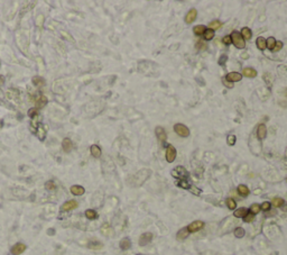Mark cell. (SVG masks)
Listing matches in <instances>:
<instances>
[{
  "instance_id": "obj_8",
  "label": "cell",
  "mask_w": 287,
  "mask_h": 255,
  "mask_svg": "<svg viewBox=\"0 0 287 255\" xmlns=\"http://www.w3.org/2000/svg\"><path fill=\"white\" fill-rule=\"evenodd\" d=\"M78 202L75 201V200H69V201L64 202V204L62 205V207H61V210L62 211H70V210H73L75 209V208H78Z\"/></svg>"
},
{
  "instance_id": "obj_2",
  "label": "cell",
  "mask_w": 287,
  "mask_h": 255,
  "mask_svg": "<svg viewBox=\"0 0 287 255\" xmlns=\"http://www.w3.org/2000/svg\"><path fill=\"white\" fill-rule=\"evenodd\" d=\"M174 130L178 136L181 137H187L190 135V129L183 125V124H175L174 125Z\"/></svg>"
},
{
  "instance_id": "obj_22",
  "label": "cell",
  "mask_w": 287,
  "mask_h": 255,
  "mask_svg": "<svg viewBox=\"0 0 287 255\" xmlns=\"http://www.w3.org/2000/svg\"><path fill=\"white\" fill-rule=\"evenodd\" d=\"M256 45H257V47L260 51H264V50L266 49V40L265 37H261V36H259V37L256 40Z\"/></svg>"
},
{
  "instance_id": "obj_49",
  "label": "cell",
  "mask_w": 287,
  "mask_h": 255,
  "mask_svg": "<svg viewBox=\"0 0 287 255\" xmlns=\"http://www.w3.org/2000/svg\"><path fill=\"white\" fill-rule=\"evenodd\" d=\"M284 205H285V204H284ZM283 210H284V211H287V205H285V207L283 208Z\"/></svg>"
},
{
  "instance_id": "obj_42",
  "label": "cell",
  "mask_w": 287,
  "mask_h": 255,
  "mask_svg": "<svg viewBox=\"0 0 287 255\" xmlns=\"http://www.w3.org/2000/svg\"><path fill=\"white\" fill-rule=\"evenodd\" d=\"M270 206H271V204H270V202H268V201H265V202H263V204H261V206H260V209H263L264 211H268V210L270 209Z\"/></svg>"
},
{
  "instance_id": "obj_19",
  "label": "cell",
  "mask_w": 287,
  "mask_h": 255,
  "mask_svg": "<svg viewBox=\"0 0 287 255\" xmlns=\"http://www.w3.org/2000/svg\"><path fill=\"white\" fill-rule=\"evenodd\" d=\"M240 34H241L242 38H243L244 40H248L252 37V33H251V30H250V28H248V27H243L241 29V32H240Z\"/></svg>"
},
{
  "instance_id": "obj_12",
  "label": "cell",
  "mask_w": 287,
  "mask_h": 255,
  "mask_svg": "<svg viewBox=\"0 0 287 255\" xmlns=\"http://www.w3.org/2000/svg\"><path fill=\"white\" fill-rule=\"evenodd\" d=\"M196 16H197V11H196V9L192 8L188 10V13H186L185 16V23L186 24H192V23L194 22L196 19Z\"/></svg>"
},
{
  "instance_id": "obj_40",
  "label": "cell",
  "mask_w": 287,
  "mask_h": 255,
  "mask_svg": "<svg viewBox=\"0 0 287 255\" xmlns=\"http://www.w3.org/2000/svg\"><path fill=\"white\" fill-rule=\"evenodd\" d=\"M45 189H46V190H49V191L54 190V189H55V182H54V181H52V180L47 181V182L45 183Z\"/></svg>"
},
{
  "instance_id": "obj_23",
  "label": "cell",
  "mask_w": 287,
  "mask_h": 255,
  "mask_svg": "<svg viewBox=\"0 0 287 255\" xmlns=\"http://www.w3.org/2000/svg\"><path fill=\"white\" fill-rule=\"evenodd\" d=\"M205 30H207V28H205V26H203V25H197V26H195L193 28L194 34L197 35V36L203 35L204 33H205Z\"/></svg>"
},
{
  "instance_id": "obj_38",
  "label": "cell",
  "mask_w": 287,
  "mask_h": 255,
  "mask_svg": "<svg viewBox=\"0 0 287 255\" xmlns=\"http://www.w3.org/2000/svg\"><path fill=\"white\" fill-rule=\"evenodd\" d=\"M177 185H178L180 188H183V189H190V188H191L190 183H188L186 180H181V181H178Z\"/></svg>"
},
{
  "instance_id": "obj_41",
  "label": "cell",
  "mask_w": 287,
  "mask_h": 255,
  "mask_svg": "<svg viewBox=\"0 0 287 255\" xmlns=\"http://www.w3.org/2000/svg\"><path fill=\"white\" fill-rule=\"evenodd\" d=\"M37 115H38L37 108H30V109L28 110V116H29L30 118H34V117H36Z\"/></svg>"
},
{
  "instance_id": "obj_9",
  "label": "cell",
  "mask_w": 287,
  "mask_h": 255,
  "mask_svg": "<svg viewBox=\"0 0 287 255\" xmlns=\"http://www.w3.org/2000/svg\"><path fill=\"white\" fill-rule=\"evenodd\" d=\"M225 79L229 81V82H231V83H233V82H238V81H240L242 79V74L239 72H229L228 74L225 75Z\"/></svg>"
},
{
  "instance_id": "obj_18",
  "label": "cell",
  "mask_w": 287,
  "mask_h": 255,
  "mask_svg": "<svg viewBox=\"0 0 287 255\" xmlns=\"http://www.w3.org/2000/svg\"><path fill=\"white\" fill-rule=\"evenodd\" d=\"M120 248L122 251H127V250H129L130 248V246H131V242H130V239L129 238H122L120 241Z\"/></svg>"
},
{
  "instance_id": "obj_28",
  "label": "cell",
  "mask_w": 287,
  "mask_h": 255,
  "mask_svg": "<svg viewBox=\"0 0 287 255\" xmlns=\"http://www.w3.org/2000/svg\"><path fill=\"white\" fill-rule=\"evenodd\" d=\"M238 192L241 194L242 197H247L248 194H249V189L247 188V185L240 184L238 187Z\"/></svg>"
},
{
  "instance_id": "obj_27",
  "label": "cell",
  "mask_w": 287,
  "mask_h": 255,
  "mask_svg": "<svg viewBox=\"0 0 287 255\" xmlns=\"http://www.w3.org/2000/svg\"><path fill=\"white\" fill-rule=\"evenodd\" d=\"M222 26V23L220 22V20H213V22H211L209 24V29H211V30H217V29H219L220 27Z\"/></svg>"
},
{
  "instance_id": "obj_33",
  "label": "cell",
  "mask_w": 287,
  "mask_h": 255,
  "mask_svg": "<svg viewBox=\"0 0 287 255\" xmlns=\"http://www.w3.org/2000/svg\"><path fill=\"white\" fill-rule=\"evenodd\" d=\"M244 229L242 228V227H237L236 229H234V236L238 237V238H241V237L244 236Z\"/></svg>"
},
{
  "instance_id": "obj_35",
  "label": "cell",
  "mask_w": 287,
  "mask_h": 255,
  "mask_svg": "<svg viewBox=\"0 0 287 255\" xmlns=\"http://www.w3.org/2000/svg\"><path fill=\"white\" fill-rule=\"evenodd\" d=\"M236 141H237V137L234 135H229L228 138H227V143H228L229 146H233L236 144Z\"/></svg>"
},
{
  "instance_id": "obj_17",
  "label": "cell",
  "mask_w": 287,
  "mask_h": 255,
  "mask_svg": "<svg viewBox=\"0 0 287 255\" xmlns=\"http://www.w3.org/2000/svg\"><path fill=\"white\" fill-rule=\"evenodd\" d=\"M248 214V209L247 208H244V207H241V208H239V209H237L236 211L233 212V216L237 218H243L244 216Z\"/></svg>"
},
{
  "instance_id": "obj_46",
  "label": "cell",
  "mask_w": 287,
  "mask_h": 255,
  "mask_svg": "<svg viewBox=\"0 0 287 255\" xmlns=\"http://www.w3.org/2000/svg\"><path fill=\"white\" fill-rule=\"evenodd\" d=\"M190 190H191V192H192V194H194L195 196H199V194H201V190H200L199 188H196V187H194V185H193V187H191Z\"/></svg>"
},
{
  "instance_id": "obj_16",
  "label": "cell",
  "mask_w": 287,
  "mask_h": 255,
  "mask_svg": "<svg viewBox=\"0 0 287 255\" xmlns=\"http://www.w3.org/2000/svg\"><path fill=\"white\" fill-rule=\"evenodd\" d=\"M242 74L244 77H247V78H255L256 75H257V71L254 70L252 67H244L243 70H242Z\"/></svg>"
},
{
  "instance_id": "obj_24",
  "label": "cell",
  "mask_w": 287,
  "mask_h": 255,
  "mask_svg": "<svg viewBox=\"0 0 287 255\" xmlns=\"http://www.w3.org/2000/svg\"><path fill=\"white\" fill-rule=\"evenodd\" d=\"M36 104H37V108H42L47 104V98L43 94H39V97L36 99Z\"/></svg>"
},
{
  "instance_id": "obj_11",
  "label": "cell",
  "mask_w": 287,
  "mask_h": 255,
  "mask_svg": "<svg viewBox=\"0 0 287 255\" xmlns=\"http://www.w3.org/2000/svg\"><path fill=\"white\" fill-rule=\"evenodd\" d=\"M155 133H156V136H157V138H158V140L161 141V143H164L165 141L167 140L166 132H165V129H164L161 126H157V127H156V128H155Z\"/></svg>"
},
{
  "instance_id": "obj_50",
  "label": "cell",
  "mask_w": 287,
  "mask_h": 255,
  "mask_svg": "<svg viewBox=\"0 0 287 255\" xmlns=\"http://www.w3.org/2000/svg\"><path fill=\"white\" fill-rule=\"evenodd\" d=\"M286 181H287V179H286Z\"/></svg>"
},
{
  "instance_id": "obj_37",
  "label": "cell",
  "mask_w": 287,
  "mask_h": 255,
  "mask_svg": "<svg viewBox=\"0 0 287 255\" xmlns=\"http://www.w3.org/2000/svg\"><path fill=\"white\" fill-rule=\"evenodd\" d=\"M33 83L40 87V86H43V84L45 83V81L40 78V77H35V78H33Z\"/></svg>"
},
{
  "instance_id": "obj_3",
  "label": "cell",
  "mask_w": 287,
  "mask_h": 255,
  "mask_svg": "<svg viewBox=\"0 0 287 255\" xmlns=\"http://www.w3.org/2000/svg\"><path fill=\"white\" fill-rule=\"evenodd\" d=\"M165 156H166V161L168 162V163H172V162L175 161V158H176V150H175L174 146L171 145V144L167 146Z\"/></svg>"
},
{
  "instance_id": "obj_36",
  "label": "cell",
  "mask_w": 287,
  "mask_h": 255,
  "mask_svg": "<svg viewBox=\"0 0 287 255\" xmlns=\"http://www.w3.org/2000/svg\"><path fill=\"white\" fill-rule=\"evenodd\" d=\"M254 219H255V215L251 214V212H248L247 215L243 217L244 223H251V221H254Z\"/></svg>"
},
{
  "instance_id": "obj_39",
  "label": "cell",
  "mask_w": 287,
  "mask_h": 255,
  "mask_svg": "<svg viewBox=\"0 0 287 255\" xmlns=\"http://www.w3.org/2000/svg\"><path fill=\"white\" fill-rule=\"evenodd\" d=\"M260 206L257 204H254L251 207H250V211H251V214H254V215H256V214H258V212L260 211Z\"/></svg>"
},
{
  "instance_id": "obj_1",
  "label": "cell",
  "mask_w": 287,
  "mask_h": 255,
  "mask_svg": "<svg viewBox=\"0 0 287 255\" xmlns=\"http://www.w3.org/2000/svg\"><path fill=\"white\" fill-rule=\"evenodd\" d=\"M230 36H231L232 43H233V45L236 46L237 49H244V47H246V42H244L241 34L239 32L234 30V32H232V34H231Z\"/></svg>"
},
{
  "instance_id": "obj_44",
  "label": "cell",
  "mask_w": 287,
  "mask_h": 255,
  "mask_svg": "<svg viewBox=\"0 0 287 255\" xmlns=\"http://www.w3.org/2000/svg\"><path fill=\"white\" fill-rule=\"evenodd\" d=\"M222 42L225 44V45H230V44L232 43V40H231V36L230 35H225L224 37L222 38Z\"/></svg>"
},
{
  "instance_id": "obj_10",
  "label": "cell",
  "mask_w": 287,
  "mask_h": 255,
  "mask_svg": "<svg viewBox=\"0 0 287 255\" xmlns=\"http://www.w3.org/2000/svg\"><path fill=\"white\" fill-rule=\"evenodd\" d=\"M153 239V234L151 233H144L141 236L139 237V245L140 246H145L148 243L151 242Z\"/></svg>"
},
{
  "instance_id": "obj_31",
  "label": "cell",
  "mask_w": 287,
  "mask_h": 255,
  "mask_svg": "<svg viewBox=\"0 0 287 255\" xmlns=\"http://www.w3.org/2000/svg\"><path fill=\"white\" fill-rule=\"evenodd\" d=\"M285 204V201L283 200L282 198H274L273 201H271V205H274V207L278 208V207H283V205Z\"/></svg>"
},
{
  "instance_id": "obj_45",
  "label": "cell",
  "mask_w": 287,
  "mask_h": 255,
  "mask_svg": "<svg viewBox=\"0 0 287 255\" xmlns=\"http://www.w3.org/2000/svg\"><path fill=\"white\" fill-rule=\"evenodd\" d=\"M222 83H223V86L227 87V88H229V89H232V88H233V83H231V82H229V81L227 80L225 78L222 79Z\"/></svg>"
},
{
  "instance_id": "obj_30",
  "label": "cell",
  "mask_w": 287,
  "mask_h": 255,
  "mask_svg": "<svg viewBox=\"0 0 287 255\" xmlns=\"http://www.w3.org/2000/svg\"><path fill=\"white\" fill-rule=\"evenodd\" d=\"M101 233L103 234V235H105V236H109V235H111V228L110 226L108 225V224H103L101 227Z\"/></svg>"
},
{
  "instance_id": "obj_7",
  "label": "cell",
  "mask_w": 287,
  "mask_h": 255,
  "mask_svg": "<svg viewBox=\"0 0 287 255\" xmlns=\"http://www.w3.org/2000/svg\"><path fill=\"white\" fill-rule=\"evenodd\" d=\"M204 227V223L201 221V220H196V221H193L192 224L187 226V229L190 233H195V231H200Z\"/></svg>"
},
{
  "instance_id": "obj_20",
  "label": "cell",
  "mask_w": 287,
  "mask_h": 255,
  "mask_svg": "<svg viewBox=\"0 0 287 255\" xmlns=\"http://www.w3.org/2000/svg\"><path fill=\"white\" fill-rule=\"evenodd\" d=\"M72 146H73L72 141H71L70 138H64V140H63L62 147H63V150H64L65 152H70V151L72 150Z\"/></svg>"
},
{
  "instance_id": "obj_43",
  "label": "cell",
  "mask_w": 287,
  "mask_h": 255,
  "mask_svg": "<svg viewBox=\"0 0 287 255\" xmlns=\"http://www.w3.org/2000/svg\"><path fill=\"white\" fill-rule=\"evenodd\" d=\"M283 47V42H280V40H276V45H275L274 50H273V52H278L280 51Z\"/></svg>"
},
{
  "instance_id": "obj_6",
  "label": "cell",
  "mask_w": 287,
  "mask_h": 255,
  "mask_svg": "<svg viewBox=\"0 0 287 255\" xmlns=\"http://www.w3.org/2000/svg\"><path fill=\"white\" fill-rule=\"evenodd\" d=\"M26 245L23 243H17L11 247V255H20L26 251Z\"/></svg>"
},
{
  "instance_id": "obj_14",
  "label": "cell",
  "mask_w": 287,
  "mask_h": 255,
  "mask_svg": "<svg viewBox=\"0 0 287 255\" xmlns=\"http://www.w3.org/2000/svg\"><path fill=\"white\" fill-rule=\"evenodd\" d=\"M71 192L74 196H82L85 192V189L83 187H81V185H72L71 187Z\"/></svg>"
},
{
  "instance_id": "obj_5",
  "label": "cell",
  "mask_w": 287,
  "mask_h": 255,
  "mask_svg": "<svg viewBox=\"0 0 287 255\" xmlns=\"http://www.w3.org/2000/svg\"><path fill=\"white\" fill-rule=\"evenodd\" d=\"M33 133L36 135V136L39 138V141H44L46 137V132L45 129H44V126L42 125V124H36V128L32 129Z\"/></svg>"
},
{
  "instance_id": "obj_32",
  "label": "cell",
  "mask_w": 287,
  "mask_h": 255,
  "mask_svg": "<svg viewBox=\"0 0 287 255\" xmlns=\"http://www.w3.org/2000/svg\"><path fill=\"white\" fill-rule=\"evenodd\" d=\"M203 36H204V40H211L213 37H214V32L211 30V29H207L205 30V33L203 34Z\"/></svg>"
},
{
  "instance_id": "obj_4",
  "label": "cell",
  "mask_w": 287,
  "mask_h": 255,
  "mask_svg": "<svg viewBox=\"0 0 287 255\" xmlns=\"http://www.w3.org/2000/svg\"><path fill=\"white\" fill-rule=\"evenodd\" d=\"M172 175L174 178H177V179H180V178H185L187 177V171H186L185 169H184V167H182V165H178V167H176L174 170H172Z\"/></svg>"
},
{
  "instance_id": "obj_13",
  "label": "cell",
  "mask_w": 287,
  "mask_h": 255,
  "mask_svg": "<svg viewBox=\"0 0 287 255\" xmlns=\"http://www.w3.org/2000/svg\"><path fill=\"white\" fill-rule=\"evenodd\" d=\"M257 136L259 140H264L267 136V128H266V126L264 124H260L257 127Z\"/></svg>"
},
{
  "instance_id": "obj_34",
  "label": "cell",
  "mask_w": 287,
  "mask_h": 255,
  "mask_svg": "<svg viewBox=\"0 0 287 255\" xmlns=\"http://www.w3.org/2000/svg\"><path fill=\"white\" fill-rule=\"evenodd\" d=\"M227 206H228V208L229 209H231V210H233V209H236V207H237V202L234 201L233 199L232 198H228L227 199Z\"/></svg>"
},
{
  "instance_id": "obj_21",
  "label": "cell",
  "mask_w": 287,
  "mask_h": 255,
  "mask_svg": "<svg viewBox=\"0 0 287 255\" xmlns=\"http://www.w3.org/2000/svg\"><path fill=\"white\" fill-rule=\"evenodd\" d=\"M90 152H91L92 156L95 158L101 156V148H100L98 145H92L91 147H90Z\"/></svg>"
},
{
  "instance_id": "obj_25",
  "label": "cell",
  "mask_w": 287,
  "mask_h": 255,
  "mask_svg": "<svg viewBox=\"0 0 287 255\" xmlns=\"http://www.w3.org/2000/svg\"><path fill=\"white\" fill-rule=\"evenodd\" d=\"M88 247L91 248V250H100V248L103 247V245H102V243L98 242V241H91V242H89Z\"/></svg>"
},
{
  "instance_id": "obj_29",
  "label": "cell",
  "mask_w": 287,
  "mask_h": 255,
  "mask_svg": "<svg viewBox=\"0 0 287 255\" xmlns=\"http://www.w3.org/2000/svg\"><path fill=\"white\" fill-rule=\"evenodd\" d=\"M85 217L88 218V219H95V218L98 217V214H97V211L95 210H93V209H88L85 211Z\"/></svg>"
},
{
  "instance_id": "obj_48",
  "label": "cell",
  "mask_w": 287,
  "mask_h": 255,
  "mask_svg": "<svg viewBox=\"0 0 287 255\" xmlns=\"http://www.w3.org/2000/svg\"><path fill=\"white\" fill-rule=\"evenodd\" d=\"M205 47H207V45H205L204 43H202V42H199V43L196 44V49H197V50H200V49H203L204 50Z\"/></svg>"
},
{
  "instance_id": "obj_47",
  "label": "cell",
  "mask_w": 287,
  "mask_h": 255,
  "mask_svg": "<svg viewBox=\"0 0 287 255\" xmlns=\"http://www.w3.org/2000/svg\"><path fill=\"white\" fill-rule=\"evenodd\" d=\"M227 60H228V56H227V55H222V56H220V59H219V64L224 65L225 62H227Z\"/></svg>"
},
{
  "instance_id": "obj_15",
  "label": "cell",
  "mask_w": 287,
  "mask_h": 255,
  "mask_svg": "<svg viewBox=\"0 0 287 255\" xmlns=\"http://www.w3.org/2000/svg\"><path fill=\"white\" fill-rule=\"evenodd\" d=\"M188 234H190V231H188L187 227H184V228L178 231V233H177V235H176V238L178 239V241H184V239L188 236Z\"/></svg>"
},
{
  "instance_id": "obj_26",
  "label": "cell",
  "mask_w": 287,
  "mask_h": 255,
  "mask_svg": "<svg viewBox=\"0 0 287 255\" xmlns=\"http://www.w3.org/2000/svg\"><path fill=\"white\" fill-rule=\"evenodd\" d=\"M276 45V40L274 37H268L266 40V49H269L270 51H273Z\"/></svg>"
}]
</instances>
